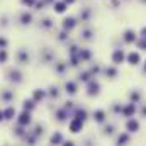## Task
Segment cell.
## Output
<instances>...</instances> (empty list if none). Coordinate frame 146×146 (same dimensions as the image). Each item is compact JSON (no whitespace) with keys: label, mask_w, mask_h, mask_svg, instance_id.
<instances>
[{"label":"cell","mask_w":146,"mask_h":146,"mask_svg":"<svg viewBox=\"0 0 146 146\" xmlns=\"http://www.w3.org/2000/svg\"><path fill=\"white\" fill-rule=\"evenodd\" d=\"M49 143H53V145H60V143H63V136H61L60 133H54V134L49 138Z\"/></svg>","instance_id":"ffe728a7"},{"label":"cell","mask_w":146,"mask_h":146,"mask_svg":"<svg viewBox=\"0 0 146 146\" xmlns=\"http://www.w3.org/2000/svg\"><path fill=\"white\" fill-rule=\"evenodd\" d=\"M75 117H78V119H82V121H85L87 119V112L85 110H76V114H75Z\"/></svg>","instance_id":"d4e9b609"},{"label":"cell","mask_w":146,"mask_h":146,"mask_svg":"<svg viewBox=\"0 0 146 146\" xmlns=\"http://www.w3.org/2000/svg\"><path fill=\"white\" fill-rule=\"evenodd\" d=\"M22 109L33 112V110L36 109V100H34V99H26V100L22 102Z\"/></svg>","instance_id":"9a60e30c"},{"label":"cell","mask_w":146,"mask_h":146,"mask_svg":"<svg viewBox=\"0 0 146 146\" xmlns=\"http://www.w3.org/2000/svg\"><path fill=\"white\" fill-rule=\"evenodd\" d=\"M121 112H122V115H124V117H133V114L136 112V104H134V102L127 104L126 107H122V109H121Z\"/></svg>","instance_id":"9c48e42d"},{"label":"cell","mask_w":146,"mask_h":146,"mask_svg":"<svg viewBox=\"0 0 146 146\" xmlns=\"http://www.w3.org/2000/svg\"><path fill=\"white\" fill-rule=\"evenodd\" d=\"M112 129H114L112 126H109V127H106V134H112Z\"/></svg>","instance_id":"d590c367"},{"label":"cell","mask_w":146,"mask_h":146,"mask_svg":"<svg viewBox=\"0 0 146 146\" xmlns=\"http://www.w3.org/2000/svg\"><path fill=\"white\" fill-rule=\"evenodd\" d=\"M65 88H66V94H70V95H75L76 94V83L75 82H66Z\"/></svg>","instance_id":"ac0fdd59"},{"label":"cell","mask_w":146,"mask_h":146,"mask_svg":"<svg viewBox=\"0 0 146 146\" xmlns=\"http://www.w3.org/2000/svg\"><path fill=\"white\" fill-rule=\"evenodd\" d=\"M143 2H146V0H143Z\"/></svg>","instance_id":"60d3db41"},{"label":"cell","mask_w":146,"mask_h":146,"mask_svg":"<svg viewBox=\"0 0 146 146\" xmlns=\"http://www.w3.org/2000/svg\"><path fill=\"white\" fill-rule=\"evenodd\" d=\"M65 68H66V65H65V63H58V65H56V72H58V73L65 72Z\"/></svg>","instance_id":"d6a6232c"},{"label":"cell","mask_w":146,"mask_h":146,"mask_svg":"<svg viewBox=\"0 0 146 146\" xmlns=\"http://www.w3.org/2000/svg\"><path fill=\"white\" fill-rule=\"evenodd\" d=\"M131 100H133V102H138V100H139V94H138V92H133V94H131Z\"/></svg>","instance_id":"836d02e7"},{"label":"cell","mask_w":146,"mask_h":146,"mask_svg":"<svg viewBox=\"0 0 146 146\" xmlns=\"http://www.w3.org/2000/svg\"><path fill=\"white\" fill-rule=\"evenodd\" d=\"M9 60V53H7V48H2L0 49V65H5Z\"/></svg>","instance_id":"44dd1931"},{"label":"cell","mask_w":146,"mask_h":146,"mask_svg":"<svg viewBox=\"0 0 146 146\" xmlns=\"http://www.w3.org/2000/svg\"><path fill=\"white\" fill-rule=\"evenodd\" d=\"M14 97H15V95H14V90H2V92H0V100L5 102V104L12 102Z\"/></svg>","instance_id":"52a82bcc"},{"label":"cell","mask_w":146,"mask_h":146,"mask_svg":"<svg viewBox=\"0 0 146 146\" xmlns=\"http://www.w3.org/2000/svg\"><path fill=\"white\" fill-rule=\"evenodd\" d=\"M82 36H83V39H90V37H92V31H90V29H85V31L82 33Z\"/></svg>","instance_id":"f1b7e54d"},{"label":"cell","mask_w":146,"mask_h":146,"mask_svg":"<svg viewBox=\"0 0 146 146\" xmlns=\"http://www.w3.org/2000/svg\"><path fill=\"white\" fill-rule=\"evenodd\" d=\"M141 37H145V39H146V27L141 29Z\"/></svg>","instance_id":"8d00e7d4"},{"label":"cell","mask_w":146,"mask_h":146,"mask_svg":"<svg viewBox=\"0 0 146 146\" xmlns=\"http://www.w3.org/2000/svg\"><path fill=\"white\" fill-rule=\"evenodd\" d=\"M31 122H33V119H31V112H29V110H22V112L17 115V124L27 127Z\"/></svg>","instance_id":"6da1fadb"},{"label":"cell","mask_w":146,"mask_h":146,"mask_svg":"<svg viewBox=\"0 0 146 146\" xmlns=\"http://www.w3.org/2000/svg\"><path fill=\"white\" fill-rule=\"evenodd\" d=\"M115 70H114V68H107V76H110V78H114V76H115Z\"/></svg>","instance_id":"e575fe53"},{"label":"cell","mask_w":146,"mask_h":146,"mask_svg":"<svg viewBox=\"0 0 146 146\" xmlns=\"http://www.w3.org/2000/svg\"><path fill=\"white\" fill-rule=\"evenodd\" d=\"M66 9H68V3H66V2H63V0H61V2H54V3H53V10H54L56 14H63Z\"/></svg>","instance_id":"30bf717a"},{"label":"cell","mask_w":146,"mask_h":146,"mask_svg":"<svg viewBox=\"0 0 146 146\" xmlns=\"http://www.w3.org/2000/svg\"><path fill=\"white\" fill-rule=\"evenodd\" d=\"M138 46H139L141 49H145V51H146V39H145V37H141V39L138 41Z\"/></svg>","instance_id":"1f68e13d"},{"label":"cell","mask_w":146,"mask_h":146,"mask_svg":"<svg viewBox=\"0 0 146 146\" xmlns=\"http://www.w3.org/2000/svg\"><path fill=\"white\" fill-rule=\"evenodd\" d=\"M66 115H68L66 109H60L58 112H56V119H58V121H65V119H66Z\"/></svg>","instance_id":"603a6c76"},{"label":"cell","mask_w":146,"mask_h":146,"mask_svg":"<svg viewBox=\"0 0 146 146\" xmlns=\"http://www.w3.org/2000/svg\"><path fill=\"white\" fill-rule=\"evenodd\" d=\"M75 26H76V19L75 17H66L63 21V31H72Z\"/></svg>","instance_id":"8fae6325"},{"label":"cell","mask_w":146,"mask_h":146,"mask_svg":"<svg viewBox=\"0 0 146 146\" xmlns=\"http://www.w3.org/2000/svg\"><path fill=\"white\" fill-rule=\"evenodd\" d=\"M99 92H100V85H99V82H95V80H88L87 94H88L90 97H94V95H99Z\"/></svg>","instance_id":"3957f363"},{"label":"cell","mask_w":146,"mask_h":146,"mask_svg":"<svg viewBox=\"0 0 146 146\" xmlns=\"http://www.w3.org/2000/svg\"><path fill=\"white\" fill-rule=\"evenodd\" d=\"M63 2H66V3L70 5V3H73V2H75V0H63Z\"/></svg>","instance_id":"f35d334b"},{"label":"cell","mask_w":146,"mask_h":146,"mask_svg":"<svg viewBox=\"0 0 146 146\" xmlns=\"http://www.w3.org/2000/svg\"><path fill=\"white\" fill-rule=\"evenodd\" d=\"M80 80H83V82H88L90 80V72H85L80 75Z\"/></svg>","instance_id":"83f0119b"},{"label":"cell","mask_w":146,"mask_h":146,"mask_svg":"<svg viewBox=\"0 0 146 146\" xmlns=\"http://www.w3.org/2000/svg\"><path fill=\"white\" fill-rule=\"evenodd\" d=\"M94 119H95L97 122H104V121H106V112H104V110H95V112H94Z\"/></svg>","instance_id":"d6986e66"},{"label":"cell","mask_w":146,"mask_h":146,"mask_svg":"<svg viewBox=\"0 0 146 146\" xmlns=\"http://www.w3.org/2000/svg\"><path fill=\"white\" fill-rule=\"evenodd\" d=\"M22 2V5H27V7H34V3H36L37 0H21Z\"/></svg>","instance_id":"484cf974"},{"label":"cell","mask_w":146,"mask_h":146,"mask_svg":"<svg viewBox=\"0 0 146 146\" xmlns=\"http://www.w3.org/2000/svg\"><path fill=\"white\" fill-rule=\"evenodd\" d=\"M139 61H141L139 53L133 51V53H129V54H127V63H129V65H139Z\"/></svg>","instance_id":"7c38bea8"},{"label":"cell","mask_w":146,"mask_h":146,"mask_svg":"<svg viewBox=\"0 0 146 146\" xmlns=\"http://www.w3.org/2000/svg\"><path fill=\"white\" fill-rule=\"evenodd\" d=\"M122 37H124V41H126V42H134V41H136V34H134L131 29H127V31L124 33V36H122Z\"/></svg>","instance_id":"e0dca14e"},{"label":"cell","mask_w":146,"mask_h":146,"mask_svg":"<svg viewBox=\"0 0 146 146\" xmlns=\"http://www.w3.org/2000/svg\"><path fill=\"white\" fill-rule=\"evenodd\" d=\"M124 60H126V54H124L122 49H115V51L112 53V63H114V65H121Z\"/></svg>","instance_id":"8992f818"},{"label":"cell","mask_w":146,"mask_h":146,"mask_svg":"<svg viewBox=\"0 0 146 146\" xmlns=\"http://www.w3.org/2000/svg\"><path fill=\"white\" fill-rule=\"evenodd\" d=\"M2 121H3V110L0 109V122H2Z\"/></svg>","instance_id":"74e56055"},{"label":"cell","mask_w":146,"mask_h":146,"mask_svg":"<svg viewBox=\"0 0 146 146\" xmlns=\"http://www.w3.org/2000/svg\"><path fill=\"white\" fill-rule=\"evenodd\" d=\"M17 63L19 65H29V53H27V49H24V48H21L19 51H17Z\"/></svg>","instance_id":"5b68a950"},{"label":"cell","mask_w":146,"mask_h":146,"mask_svg":"<svg viewBox=\"0 0 146 146\" xmlns=\"http://www.w3.org/2000/svg\"><path fill=\"white\" fill-rule=\"evenodd\" d=\"M68 127H70V131H72L73 134H76V133H80L83 129V121L78 119V117H73L72 121H70V124H68Z\"/></svg>","instance_id":"7a4b0ae2"},{"label":"cell","mask_w":146,"mask_h":146,"mask_svg":"<svg viewBox=\"0 0 146 146\" xmlns=\"http://www.w3.org/2000/svg\"><path fill=\"white\" fill-rule=\"evenodd\" d=\"M88 58H90V51H87V49H80V51H78V60H80V61L88 60Z\"/></svg>","instance_id":"7402d4cb"},{"label":"cell","mask_w":146,"mask_h":146,"mask_svg":"<svg viewBox=\"0 0 146 146\" xmlns=\"http://www.w3.org/2000/svg\"><path fill=\"white\" fill-rule=\"evenodd\" d=\"M7 46H9V41L3 36H0V49H2V48H7Z\"/></svg>","instance_id":"4316f807"},{"label":"cell","mask_w":146,"mask_h":146,"mask_svg":"<svg viewBox=\"0 0 146 146\" xmlns=\"http://www.w3.org/2000/svg\"><path fill=\"white\" fill-rule=\"evenodd\" d=\"M49 95L56 99V97H58V88H56V87H51V88H49Z\"/></svg>","instance_id":"4dcf8cb0"},{"label":"cell","mask_w":146,"mask_h":146,"mask_svg":"<svg viewBox=\"0 0 146 146\" xmlns=\"http://www.w3.org/2000/svg\"><path fill=\"white\" fill-rule=\"evenodd\" d=\"M126 129H127L129 133H136V131L139 129V122H138L136 119H129L127 124H126Z\"/></svg>","instance_id":"5bb4252c"},{"label":"cell","mask_w":146,"mask_h":146,"mask_svg":"<svg viewBox=\"0 0 146 146\" xmlns=\"http://www.w3.org/2000/svg\"><path fill=\"white\" fill-rule=\"evenodd\" d=\"M7 75H9L7 78H9L10 82H14V83H22V82H24V78H22V73L19 72L17 68H12V70H9V73H7Z\"/></svg>","instance_id":"277c9868"},{"label":"cell","mask_w":146,"mask_h":146,"mask_svg":"<svg viewBox=\"0 0 146 146\" xmlns=\"http://www.w3.org/2000/svg\"><path fill=\"white\" fill-rule=\"evenodd\" d=\"M14 117H17V110L14 109V106H9L7 109H3V121H12Z\"/></svg>","instance_id":"ba28073f"},{"label":"cell","mask_w":146,"mask_h":146,"mask_svg":"<svg viewBox=\"0 0 146 146\" xmlns=\"http://www.w3.org/2000/svg\"><path fill=\"white\" fill-rule=\"evenodd\" d=\"M46 97V90H41V88H36L34 92H33V99L36 100V104L37 102H41L42 99Z\"/></svg>","instance_id":"2e32d148"},{"label":"cell","mask_w":146,"mask_h":146,"mask_svg":"<svg viewBox=\"0 0 146 146\" xmlns=\"http://www.w3.org/2000/svg\"><path fill=\"white\" fill-rule=\"evenodd\" d=\"M143 115H146V107H143Z\"/></svg>","instance_id":"ab89813d"},{"label":"cell","mask_w":146,"mask_h":146,"mask_svg":"<svg viewBox=\"0 0 146 146\" xmlns=\"http://www.w3.org/2000/svg\"><path fill=\"white\" fill-rule=\"evenodd\" d=\"M41 26H42V27H46V29H49L53 24H51V21H49V19H44V21L41 22Z\"/></svg>","instance_id":"f546056e"},{"label":"cell","mask_w":146,"mask_h":146,"mask_svg":"<svg viewBox=\"0 0 146 146\" xmlns=\"http://www.w3.org/2000/svg\"><path fill=\"white\" fill-rule=\"evenodd\" d=\"M21 24H22V26L33 24V14H31V12H22V14H21Z\"/></svg>","instance_id":"4fadbf2b"},{"label":"cell","mask_w":146,"mask_h":146,"mask_svg":"<svg viewBox=\"0 0 146 146\" xmlns=\"http://www.w3.org/2000/svg\"><path fill=\"white\" fill-rule=\"evenodd\" d=\"M129 141V134H121L117 138V145H122V143H127Z\"/></svg>","instance_id":"cb8c5ba5"}]
</instances>
